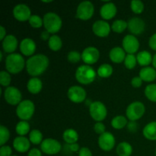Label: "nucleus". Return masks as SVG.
Listing matches in <instances>:
<instances>
[{
	"label": "nucleus",
	"mask_w": 156,
	"mask_h": 156,
	"mask_svg": "<svg viewBox=\"0 0 156 156\" xmlns=\"http://www.w3.org/2000/svg\"><path fill=\"white\" fill-rule=\"evenodd\" d=\"M140 77L145 82H152L156 79V70L155 68L151 66L143 67L140 69Z\"/></svg>",
	"instance_id": "23"
},
{
	"label": "nucleus",
	"mask_w": 156,
	"mask_h": 156,
	"mask_svg": "<svg viewBox=\"0 0 156 156\" xmlns=\"http://www.w3.org/2000/svg\"><path fill=\"white\" fill-rule=\"evenodd\" d=\"M127 124V119L122 115H117L111 120V126L117 129H123Z\"/></svg>",
	"instance_id": "31"
},
{
	"label": "nucleus",
	"mask_w": 156,
	"mask_h": 156,
	"mask_svg": "<svg viewBox=\"0 0 156 156\" xmlns=\"http://www.w3.org/2000/svg\"><path fill=\"white\" fill-rule=\"evenodd\" d=\"M149 47L152 49V50H156V33L152 34L150 37L149 41Z\"/></svg>",
	"instance_id": "46"
},
{
	"label": "nucleus",
	"mask_w": 156,
	"mask_h": 156,
	"mask_svg": "<svg viewBox=\"0 0 156 156\" xmlns=\"http://www.w3.org/2000/svg\"><path fill=\"white\" fill-rule=\"evenodd\" d=\"M113 73V67L108 63L101 64L98 69V75L100 77L108 78Z\"/></svg>",
	"instance_id": "32"
},
{
	"label": "nucleus",
	"mask_w": 156,
	"mask_h": 156,
	"mask_svg": "<svg viewBox=\"0 0 156 156\" xmlns=\"http://www.w3.org/2000/svg\"><path fill=\"white\" fill-rule=\"evenodd\" d=\"M43 87L42 82L37 77H33L28 80L27 83V88L32 94H37L41 91Z\"/></svg>",
	"instance_id": "25"
},
{
	"label": "nucleus",
	"mask_w": 156,
	"mask_h": 156,
	"mask_svg": "<svg viewBox=\"0 0 156 156\" xmlns=\"http://www.w3.org/2000/svg\"><path fill=\"white\" fill-rule=\"evenodd\" d=\"M0 83L2 86L9 87L11 83V76L9 72L5 70L0 72Z\"/></svg>",
	"instance_id": "39"
},
{
	"label": "nucleus",
	"mask_w": 156,
	"mask_h": 156,
	"mask_svg": "<svg viewBox=\"0 0 156 156\" xmlns=\"http://www.w3.org/2000/svg\"><path fill=\"white\" fill-rule=\"evenodd\" d=\"M18 47V40L13 34L6 35L2 41V48L5 53H13Z\"/></svg>",
	"instance_id": "19"
},
{
	"label": "nucleus",
	"mask_w": 156,
	"mask_h": 156,
	"mask_svg": "<svg viewBox=\"0 0 156 156\" xmlns=\"http://www.w3.org/2000/svg\"><path fill=\"white\" fill-rule=\"evenodd\" d=\"M99 56H100V53H99L98 49L92 46L85 48L82 53V60L88 65L95 63L99 59Z\"/></svg>",
	"instance_id": "14"
},
{
	"label": "nucleus",
	"mask_w": 156,
	"mask_h": 156,
	"mask_svg": "<svg viewBox=\"0 0 156 156\" xmlns=\"http://www.w3.org/2000/svg\"><path fill=\"white\" fill-rule=\"evenodd\" d=\"M98 145L104 151H110L115 146V138L110 132H105L98 137Z\"/></svg>",
	"instance_id": "13"
},
{
	"label": "nucleus",
	"mask_w": 156,
	"mask_h": 156,
	"mask_svg": "<svg viewBox=\"0 0 156 156\" xmlns=\"http://www.w3.org/2000/svg\"><path fill=\"white\" fill-rule=\"evenodd\" d=\"M12 149L9 146H2L0 148V156H12Z\"/></svg>",
	"instance_id": "42"
},
{
	"label": "nucleus",
	"mask_w": 156,
	"mask_h": 156,
	"mask_svg": "<svg viewBox=\"0 0 156 156\" xmlns=\"http://www.w3.org/2000/svg\"><path fill=\"white\" fill-rule=\"evenodd\" d=\"M62 42L61 38L58 35L53 34L48 40V46L53 51H57L62 47Z\"/></svg>",
	"instance_id": "29"
},
{
	"label": "nucleus",
	"mask_w": 156,
	"mask_h": 156,
	"mask_svg": "<svg viewBox=\"0 0 156 156\" xmlns=\"http://www.w3.org/2000/svg\"><path fill=\"white\" fill-rule=\"evenodd\" d=\"M27 156H42L41 150H39L37 148H33L28 152Z\"/></svg>",
	"instance_id": "47"
},
{
	"label": "nucleus",
	"mask_w": 156,
	"mask_h": 156,
	"mask_svg": "<svg viewBox=\"0 0 156 156\" xmlns=\"http://www.w3.org/2000/svg\"><path fill=\"white\" fill-rule=\"evenodd\" d=\"M10 137V133L9 129L6 126L1 125L0 126V145L1 146H4Z\"/></svg>",
	"instance_id": "36"
},
{
	"label": "nucleus",
	"mask_w": 156,
	"mask_h": 156,
	"mask_svg": "<svg viewBox=\"0 0 156 156\" xmlns=\"http://www.w3.org/2000/svg\"><path fill=\"white\" fill-rule=\"evenodd\" d=\"M12 156H18V155H12Z\"/></svg>",
	"instance_id": "56"
},
{
	"label": "nucleus",
	"mask_w": 156,
	"mask_h": 156,
	"mask_svg": "<svg viewBox=\"0 0 156 156\" xmlns=\"http://www.w3.org/2000/svg\"><path fill=\"white\" fill-rule=\"evenodd\" d=\"M131 9L133 12L136 14H140L144 10V4L140 0H132L130 2Z\"/></svg>",
	"instance_id": "38"
},
{
	"label": "nucleus",
	"mask_w": 156,
	"mask_h": 156,
	"mask_svg": "<svg viewBox=\"0 0 156 156\" xmlns=\"http://www.w3.org/2000/svg\"><path fill=\"white\" fill-rule=\"evenodd\" d=\"M78 154H79V156H92L91 150L87 147L80 148Z\"/></svg>",
	"instance_id": "44"
},
{
	"label": "nucleus",
	"mask_w": 156,
	"mask_h": 156,
	"mask_svg": "<svg viewBox=\"0 0 156 156\" xmlns=\"http://www.w3.org/2000/svg\"><path fill=\"white\" fill-rule=\"evenodd\" d=\"M152 57L150 53L147 50H142L140 53H138L136 56L137 62L140 65L143 66H146L147 65L150 64L152 62Z\"/></svg>",
	"instance_id": "26"
},
{
	"label": "nucleus",
	"mask_w": 156,
	"mask_h": 156,
	"mask_svg": "<svg viewBox=\"0 0 156 156\" xmlns=\"http://www.w3.org/2000/svg\"><path fill=\"white\" fill-rule=\"evenodd\" d=\"M29 24L33 27H41L44 24L42 18L37 15H32L28 20Z\"/></svg>",
	"instance_id": "40"
},
{
	"label": "nucleus",
	"mask_w": 156,
	"mask_h": 156,
	"mask_svg": "<svg viewBox=\"0 0 156 156\" xmlns=\"http://www.w3.org/2000/svg\"><path fill=\"white\" fill-rule=\"evenodd\" d=\"M21 93L18 88L9 86L4 91V98L9 105H18L21 101Z\"/></svg>",
	"instance_id": "10"
},
{
	"label": "nucleus",
	"mask_w": 156,
	"mask_h": 156,
	"mask_svg": "<svg viewBox=\"0 0 156 156\" xmlns=\"http://www.w3.org/2000/svg\"><path fill=\"white\" fill-rule=\"evenodd\" d=\"M82 58V54L76 50H72L67 54V59L70 62H78Z\"/></svg>",
	"instance_id": "41"
},
{
	"label": "nucleus",
	"mask_w": 156,
	"mask_h": 156,
	"mask_svg": "<svg viewBox=\"0 0 156 156\" xmlns=\"http://www.w3.org/2000/svg\"><path fill=\"white\" fill-rule=\"evenodd\" d=\"M49 65V59L42 53L31 56L26 61V69L30 76L37 77L42 74Z\"/></svg>",
	"instance_id": "1"
},
{
	"label": "nucleus",
	"mask_w": 156,
	"mask_h": 156,
	"mask_svg": "<svg viewBox=\"0 0 156 156\" xmlns=\"http://www.w3.org/2000/svg\"><path fill=\"white\" fill-rule=\"evenodd\" d=\"M30 140L25 136H18L15 137V140H13V147L14 149L18 152H27L30 149Z\"/></svg>",
	"instance_id": "18"
},
{
	"label": "nucleus",
	"mask_w": 156,
	"mask_h": 156,
	"mask_svg": "<svg viewBox=\"0 0 156 156\" xmlns=\"http://www.w3.org/2000/svg\"><path fill=\"white\" fill-rule=\"evenodd\" d=\"M127 127L130 131H135L137 128L136 123L134 121H131L130 123H128Z\"/></svg>",
	"instance_id": "50"
},
{
	"label": "nucleus",
	"mask_w": 156,
	"mask_h": 156,
	"mask_svg": "<svg viewBox=\"0 0 156 156\" xmlns=\"http://www.w3.org/2000/svg\"><path fill=\"white\" fill-rule=\"evenodd\" d=\"M126 53L123 48L120 47H114L110 50L109 57L111 61L116 63H120L124 61L126 57Z\"/></svg>",
	"instance_id": "22"
},
{
	"label": "nucleus",
	"mask_w": 156,
	"mask_h": 156,
	"mask_svg": "<svg viewBox=\"0 0 156 156\" xmlns=\"http://www.w3.org/2000/svg\"><path fill=\"white\" fill-rule=\"evenodd\" d=\"M89 113L91 117L94 120L97 122H101L105 119L108 111L106 106L101 101H96L91 102L89 105Z\"/></svg>",
	"instance_id": "7"
},
{
	"label": "nucleus",
	"mask_w": 156,
	"mask_h": 156,
	"mask_svg": "<svg viewBox=\"0 0 156 156\" xmlns=\"http://www.w3.org/2000/svg\"><path fill=\"white\" fill-rule=\"evenodd\" d=\"M26 64L24 57L20 53H13L8 55L5 59V68L9 73L16 74L24 69Z\"/></svg>",
	"instance_id": "2"
},
{
	"label": "nucleus",
	"mask_w": 156,
	"mask_h": 156,
	"mask_svg": "<svg viewBox=\"0 0 156 156\" xmlns=\"http://www.w3.org/2000/svg\"><path fill=\"white\" fill-rule=\"evenodd\" d=\"M43 21L44 27L49 33H56L62 27V19L55 12H47L44 15Z\"/></svg>",
	"instance_id": "3"
},
{
	"label": "nucleus",
	"mask_w": 156,
	"mask_h": 156,
	"mask_svg": "<svg viewBox=\"0 0 156 156\" xmlns=\"http://www.w3.org/2000/svg\"><path fill=\"white\" fill-rule=\"evenodd\" d=\"M126 27H127V22L122 19L115 20L112 23V25H111L112 30L114 31L117 32V33H121Z\"/></svg>",
	"instance_id": "34"
},
{
	"label": "nucleus",
	"mask_w": 156,
	"mask_h": 156,
	"mask_svg": "<svg viewBox=\"0 0 156 156\" xmlns=\"http://www.w3.org/2000/svg\"><path fill=\"white\" fill-rule=\"evenodd\" d=\"M94 5L91 2L85 0L81 2L76 9V16L82 20H88L94 14Z\"/></svg>",
	"instance_id": "8"
},
{
	"label": "nucleus",
	"mask_w": 156,
	"mask_h": 156,
	"mask_svg": "<svg viewBox=\"0 0 156 156\" xmlns=\"http://www.w3.org/2000/svg\"><path fill=\"white\" fill-rule=\"evenodd\" d=\"M137 62L136 56H135L134 54H130V53H128L124 59V64L125 66L126 67L129 69H133L136 66Z\"/></svg>",
	"instance_id": "37"
},
{
	"label": "nucleus",
	"mask_w": 156,
	"mask_h": 156,
	"mask_svg": "<svg viewBox=\"0 0 156 156\" xmlns=\"http://www.w3.org/2000/svg\"><path fill=\"white\" fill-rule=\"evenodd\" d=\"M145 94L149 100L156 102V84L148 85L145 88Z\"/></svg>",
	"instance_id": "35"
},
{
	"label": "nucleus",
	"mask_w": 156,
	"mask_h": 156,
	"mask_svg": "<svg viewBox=\"0 0 156 156\" xmlns=\"http://www.w3.org/2000/svg\"><path fill=\"white\" fill-rule=\"evenodd\" d=\"M6 36V30L5 28L2 25H0V40L3 41Z\"/></svg>",
	"instance_id": "49"
},
{
	"label": "nucleus",
	"mask_w": 156,
	"mask_h": 156,
	"mask_svg": "<svg viewBox=\"0 0 156 156\" xmlns=\"http://www.w3.org/2000/svg\"><path fill=\"white\" fill-rule=\"evenodd\" d=\"M42 2H52V0H50V1H48V0H42Z\"/></svg>",
	"instance_id": "54"
},
{
	"label": "nucleus",
	"mask_w": 156,
	"mask_h": 156,
	"mask_svg": "<svg viewBox=\"0 0 156 156\" xmlns=\"http://www.w3.org/2000/svg\"><path fill=\"white\" fill-rule=\"evenodd\" d=\"M29 140L34 145L40 144L43 141V134L38 129H32L29 133Z\"/></svg>",
	"instance_id": "33"
},
{
	"label": "nucleus",
	"mask_w": 156,
	"mask_h": 156,
	"mask_svg": "<svg viewBox=\"0 0 156 156\" xmlns=\"http://www.w3.org/2000/svg\"><path fill=\"white\" fill-rule=\"evenodd\" d=\"M94 129L98 134H102L105 133V125L101 122H97L94 126Z\"/></svg>",
	"instance_id": "43"
},
{
	"label": "nucleus",
	"mask_w": 156,
	"mask_h": 156,
	"mask_svg": "<svg viewBox=\"0 0 156 156\" xmlns=\"http://www.w3.org/2000/svg\"><path fill=\"white\" fill-rule=\"evenodd\" d=\"M62 137H63V140H65L66 143H67L68 144H73V143H76L78 141L79 134L74 129L69 128L64 131Z\"/></svg>",
	"instance_id": "27"
},
{
	"label": "nucleus",
	"mask_w": 156,
	"mask_h": 156,
	"mask_svg": "<svg viewBox=\"0 0 156 156\" xmlns=\"http://www.w3.org/2000/svg\"><path fill=\"white\" fill-rule=\"evenodd\" d=\"M15 130L18 135L24 136V135L28 133L30 131V124L26 120H21L16 124Z\"/></svg>",
	"instance_id": "30"
},
{
	"label": "nucleus",
	"mask_w": 156,
	"mask_h": 156,
	"mask_svg": "<svg viewBox=\"0 0 156 156\" xmlns=\"http://www.w3.org/2000/svg\"><path fill=\"white\" fill-rule=\"evenodd\" d=\"M116 150L119 156H130L133 152V148L127 142H121L117 145Z\"/></svg>",
	"instance_id": "28"
},
{
	"label": "nucleus",
	"mask_w": 156,
	"mask_h": 156,
	"mask_svg": "<svg viewBox=\"0 0 156 156\" xmlns=\"http://www.w3.org/2000/svg\"><path fill=\"white\" fill-rule=\"evenodd\" d=\"M142 82H143V80H142L140 76H136V77H133L131 80V84L133 87L135 88H139V87L141 86Z\"/></svg>",
	"instance_id": "45"
},
{
	"label": "nucleus",
	"mask_w": 156,
	"mask_h": 156,
	"mask_svg": "<svg viewBox=\"0 0 156 156\" xmlns=\"http://www.w3.org/2000/svg\"><path fill=\"white\" fill-rule=\"evenodd\" d=\"M31 11L29 6L26 4L20 3L17 4L13 9V15L17 20L21 21H24L29 20L31 16Z\"/></svg>",
	"instance_id": "15"
},
{
	"label": "nucleus",
	"mask_w": 156,
	"mask_h": 156,
	"mask_svg": "<svg viewBox=\"0 0 156 156\" xmlns=\"http://www.w3.org/2000/svg\"><path fill=\"white\" fill-rule=\"evenodd\" d=\"M122 44H123V50L126 53H130V54H133L134 53H136L140 47L139 40L133 34H126L123 37Z\"/></svg>",
	"instance_id": "12"
},
{
	"label": "nucleus",
	"mask_w": 156,
	"mask_h": 156,
	"mask_svg": "<svg viewBox=\"0 0 156 156\" xmlns=\"http://www.w3.org/2000/svg\"><path fill=\"white\" fill-rule=\"evenodd\" d=\"M96 73L94 69L89 65L79 66L76 71V78L79 82L82 84H90L94 80Z\"/></svg>",
	"instance_id": "4"
},
{
	"label": "nucleus",
	"mask_w": 156,
	"mask_h": 156,
	"mask_svg": "<svg viewBox=\"0 0 156 156\" xmlns=\"http://www.w3.org/2000/svg\"><path fill=\"white\" fill-rule=\"evenodd\" d=\"M127 27L129 31L133 34H140L145 29V22L139 17H133L127 22Z\"/></svg>",
	"instance_id": "17"
},
{
	"label": "nucleus",
	"mask_w": 156,
	"mask_h": 156,
	"mask_svg": "<svg viewBox=\"0 0 156 156\" xmlns=\"http://www.w3.org/2000/svg\"><path fill=\"white\" fill-rule=\"evenodd\" d=\"M69 149L72 151V152H79V149H80V148H79V145L78 144V143H73V144H69Z\"/></svg>",
	"instance_id": "48"
},
{
	"label": "nucleus",
	"mask_w": 156,
	"mask_h": 156,
	"mask_svg": "<svg viewBox=\"0 0 156 156\" xmlns=\"http://www.w3.org/2000/svg\"><path fill=\"white\" fill-rule=\"evenodd\" d=\"M143 136L149 140H156V121L149 122L143 128Z\"/></svg>",
	"instance_id": "24"
},
{
	"label": "nucleus",
	"mask_w": 156,
	"mask_h": 156,
	"mask_svg": "<svg viewBox=\"0 0 156 156\" xmlns=\"http://www.w3.org/2000/svg\"><path fill=\"white\" fill-rule=\"evenodd\" d=\"M41 39H43V40H47V39L49 40L50 37V33H49L47 30H44V31H42V33H41Z\"/></svg>",
	"instance_id": "51"
},
{
	"label": "nucleus",
	"mask_w": 156,
	"mask_h": 156,
	"mask_svg": "<svg viewBox=\"0 0 156 156\" xmlns=\"http://www.w3.org/2000/svg\"><path fill=\"white\" fill-rule=\"evenodd\" d=\"M34 104L30 100L21 101L16 108V114L21 120H27L31 118L34 112Z\"/></svg>",
	"instance_id": "5"
},
{
	"label": "nucleus",
	"mask_w": 156,
	"mask_h": 156,
	"mask_svg": "<svg viewBox=\"0 0 156 156\" xmlns=\"http://www.w3.org/2000/svg\"><path fill=\"white\" fill-rule=\"evenodd\" d=\"M145 110V105L141 101H133L126 108V115L129 120L135 121L143 117Z\"/></svg>",
	"instance_id": "6"
},
{
	"label": "nucleus",
	"mask_w": 156,
	"mask_h": 156,
	"mask_svg": "<svg viewBox=\"0 0 156 156\" xmlns=\"http://www.w3.org/2000/svg\"><path fill=\"white\" fill-rule=\"evenodd\" d=\"M100 13L102 18L105 19H111L117 14V6L114 2H108L101 7Z\"/></svg>",
	"instance_id": "21"
},
{
	"label": "nucleus",
	"mask_w": 156,
	"mask_h": 156,
	"mask_svg": "<svg viewBox=\"0 0 156 156\" xmlns=\"http://www.w3.org/2000/svg\"><path fill=\"white\" fill-rule=\"evenodd\" d=\"M41 149L47 155H55L61 150V144L55 139L47 138L43 140L41 143Z\"/></svg>",
	"instance_id": "9"
},
{
	"label": "nucleus",
	"mask_w": 156,
	"mask_h": 156,
	"mask_svg": "<svg viewBox=\"0 0 156 156\" xmlns=\"http://www.w3.org/2000/svg\"><path fill=\"white\" fill-rule=\"evenodd\" d=\"M20 50L25 56H30L36 50V44L32 39L29 37L24 38L20 43Z\"/></svg>",
	"instance_id": "20"
},
{
	"label": "nucleus",
	"mask_w": 156,
	"mask_h": 156,
	"mask_svg": "<svg viewBox=\"0 0 156 156\" xmlns=\"http://www.w3.org/2000/svg\"><path fill=\"white\" fill-rule=\"evenodd\" d=\"M86 91L82 87L73 85L69 88L67 91L68 98L75 103H81L86 98Z\"/></svg>",
	"instance_id": "11"
},
{
	"label": "nucleus",
	"mask_w": 156,
	"mask_h": 156,
	"mask_svg": "<svg viewBox=\"0 0 156 156\" xmlns=\"http://www.w3.org/2000/svg\"><path fill=\"white\" fill-rule=\"evenodd\" d=\"M92 30L97 36L106 37L111 31V26L105 20H97L92 25Z\"/></svg>",
	"instance_id": "16"
},
{
	"label": "nucleus",
	"mask_w": 156,
	"mask_h": 156,
	"mask_svg": "<svg viewBox=\"0 0 156 156\" xmlns=\"http://www.w3.org/2000/svg\"><path fill=\"white\" fill-rule=\"evenodd\" d=\"M155 156H156V149H155Z\"/></svg>",
	"instance_id": "55"
},
{
	"label": "nucleus",
	"mask_w": 156,
	"mask_h": 156,
	"mask_svg": "<svg viewBox=\"0 0 156 156\" xmlns=\"http://www.w3.org/2000/svg\"><path fill=\"white\" fill-rule=\"evenodd\" d=\"M0 59L2 60V52H0Z\"/></svg>",
	"instance_id": "53"
},
{
	"label": "nucleus",
	"mask_w": 156,
	"mask_h": 156,
	"mask_svg": "<svg viewBox=\"0 0 156 156\" xmlns=\"http://www.w3.org/2000/svg\"><path fill=\"white\" fill-rule=\"evenodd\" d=\"M152 65H153V67L155 69H156V53L152 57Z\"/></svg>",
	"instance_id": "52"
}]
</instances>
